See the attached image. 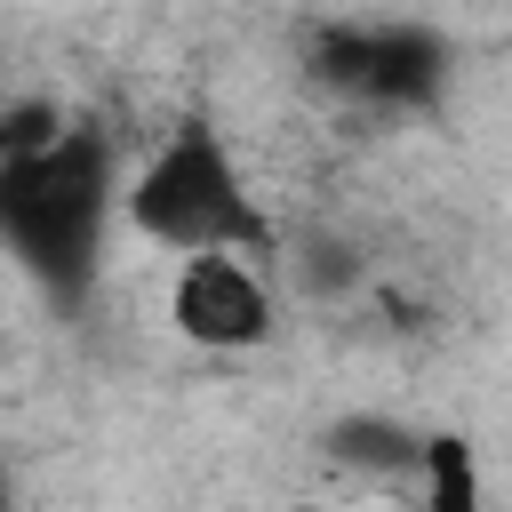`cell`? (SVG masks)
Instances as JSON below:
<instances>
[{"label": "cell", "mask_w": 512, "mask_h": 512, "mask_svg": "<svg viewBox=\"0 0 512 512\" xmlns=\"http://www.w3.org/2000/svg\"><path fill=\"white\" fill-rule=\"evenodd\" d=\"M128 208H136V224H144L152 240H168V248H184V256H192V248H264V216H256V200H248L232 152H224L208 128H184V136L136 176Z\"/></svg>", "instance_id": "obj_2"}, {"label": "cell", "mask_w": 512, "mask_h": 512, "mask_svg": "<svg viewBox=\"0 0 512 512\" xmlns=\"http://www.w3.org/2000/svg\"><path fill=\"white\" fill-rule=\"evenodd\" d=\"M104 208H112V152H104V136L56 128L32 152H8L0 160V240L40 280H64L72 288L88 272L96 232H104Z\"/></svg>", "instance_id": "obj_1"}, {"label": "cell", "mask_w": 512, "mask_h": 512, "mask_svg": "<svg viewBox=\"0 0 512 512\" xmlns=\"http://www.w3.org/2000/svg\"><path fill=\"white\" fill-rule=\"evenodd\" d=\"M176 320L192 344H256L272 304H264V280L232 248H192L176 280Z\"/></svg>", "instance_id": "obj_3"}]
</instances>
